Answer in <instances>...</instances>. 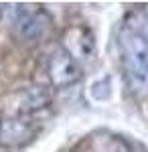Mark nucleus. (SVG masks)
I'll return each instance as SVG.
<instances>
[{
  "label": "nucleus",
  "instance_id": "nucleus-3",
  "mask_svg": "<svg viewBox=\"0 0 148 152\" xmlns=\"http://www.w3.org/2000/svg\"><path fill=\"white\" fill-rule=\"evenodd\" d=\"M65 47L69 51V57L73 59H89L93 55V41L85 28H73L65 37Z\"/></svg>",
  "mask_w": 148,
  "mask_h": 152
},
{
  "label": "nucleus",
  "instance_id": "nucleus-2",
  "mask_svg": "<svg viewBox=\"0 0 148 152\" xmlns=\"http://www.w3.org/2000/svg\"><path fill=\"white\" fill-rule=\"evenodd\" d=\"M12 24H14L16 35L24 41H37L47 31L45 16L39 10H29V8H18Z\"/></svg>",
  "mask_w": 148,
  "mask_h": 152
},
{
  "label": "nucleus",
  "instance_id": "nucleus-5",
  "mask_svg": "<svg viewBox=\"0 0 148 152\" xmlns=\"http://www.w3.org/2000/svg\"><path fill=\"white\" fill-rule=\"evenodd\" d=\"M138 33H140V35H142V37H144V39L148 41V8L144 10V20H142V31H138Z\"/></svg>",
  "mask_w": 148,
  "mask_h": 152
},
{
  "label": "nucleus",
  "instance_id": "nucleus-4",
  "mask_svg": "<svg viewBox=\"0 0 148 152\" xmlns=\"http://www.w3.org/2000/svg\"><path fill=\"white\" fill-rule=\"evenodd\" d=\"M79 77V67L69 55H61L51 63V79L57 85H65L71 83Z\"/></svg>",
  "mask_w": 148,
  "mask_h": 152
},
{
  "label": "nucleus",
  "instance_id": "nucleus-1",
  "mask_svg": "<svg viewBox=\"0 0 148 152\" xmlns=\"http://www.w3.org/2000/svg\"><path fill=\"white\" fill-rule=\"evenodd\" d=\"M122 55H124L126 77L138 95L148 94V41L136 28L126 26L120 37Z\"/></svg>",
  "mask_w": 148,
  "mask_h": 152
}]
</instances>
